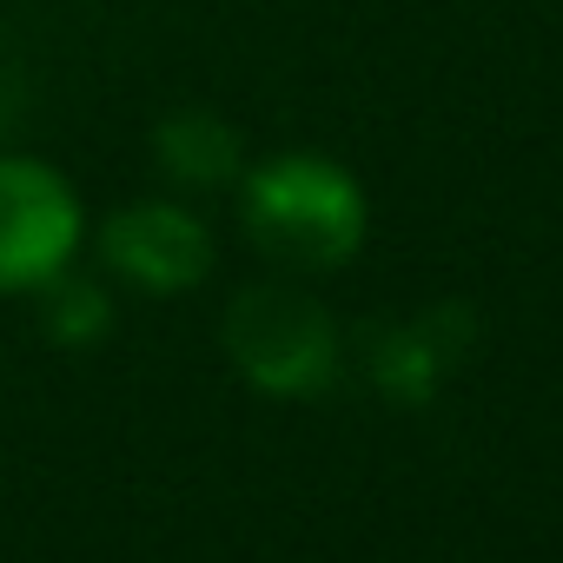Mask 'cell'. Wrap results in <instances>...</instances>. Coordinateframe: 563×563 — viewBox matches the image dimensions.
I'll use <instances>...</instances> for the list:
<instances>
[{
	"mask_svg": "<svg viewBox=\"0 0 563 563\" xmlns=\"http://www.w3.org/2000/svg\"><path fill=\"white\" fill-rule=\"evenodd\" d=\"M232 199L245 245L286 278H325L352 265L372 239L365 179L319 146H278L265 159H245Z\"/></svg>",
	"mask_w": 563,
	"mask_h": 563,
	"instance_id": "obj_1",
	"label": "cell"
},
{
	"mask_svg": "<svg viewBox=\"0 0 563 563\" xmlns=\"http://www.w3.org/2000/svg\"><path fill=\"white\" fill-rule=\"evenodd\" d=\"M219 345L225 365L258 391V398H286L306 405L339 385L345 372V332L319 292H306V278H252L239 286L219 312Z\"/></svg>",
	"mask_w": 563,
	"mask_h": 563,
	"instance_id": "obj_2",
	"label": "cell"
},
{
	"mask_svg": "<svg viewBox=\"0 0 563 563\" xmlns=\"http://www.w3.org/2000/svg\"><path fill=\"white\" fill-rule=\"evenodd\" d=\"M87 232L93 212L54 159L0 146V299H34L47 278L80 265Z\"/></svg>",
	"mask_w": 563,
	"mask_h": 563,
	"instance_id": "obj_3",
	"label": "cell"
},
{
	"mask_svg": "<svg viewBox=\"0 0 563 563\" xmlns=\"http://www.w3.org/2000/svg\"><path fill=\"white\" fill-rule=\"evenodd\" d=\"M87 252L113 278V292H140V299H186L219 265V239L206 212L179 192H146L113 206L87 232Z\"/></svg>",
	"mask_w": 563,
	"mask_h": 563,
	"instance_id": "obj_4",
	"label": "cell"
},
{
	"mask_svg": "<svg viewBox=\"0 0 563 563\" xmlns=\"http://www.w3.org/2000/svg\"><path fill=\"white\" fill-rule=\"evenodd\" d=\"M146 153H153L159 186L179 192V199L232 192L239 173H245V159H252L245 153V133L225 113H212V107H173V113H159Z\"/></svg>",
	"mask_w": 563,
	"mask_h": 563,
	"instance_id": "obj_5",
	"label": "cell"
},
{
	"mask_svg": "<svg viewBox=\"0 0 563 563\" xmlns=\"http://www.w3.org/2000/svg\"><path fill=\"white\" fill-rule=\"evenodd\" d=\"M34 319H41V339L60 345V352H93L113 339L120 325V292L113 278L93 265H67L60 278H47V286L34 292Z\"/></svg>",
	"mask_w": 563,
	"mask_h": 563,
	"instance_id": "obj_6",
	"label": "cell"
},
{
	"mask_svg": "<svg viewBox=\"0 0 563 563\" xmlns=\"http://www.w3.org/2000/svg\"><path fill=\"white\" fill-rule=\"evenodd\" d=\"M365 372H372V385H378L391 405H424V398H438V385H444V372H451V352H444V339L431 332V319H405V325L372 332Z\"/></svg>",
	"mask_w": 563,
	"mask_h": 563,
	"instance_id": "obj_7",
	"label": "cell"
},
{
	"mask_svg": "<svg viewBox=\"0 0 563 563\" xmlns=\"http://www.w3.org/2000/svg\"><path fill=\"white\" fill-rule=\"evenodd\" d=\"M14 120H21V74H14L8 60H0V146H8Z\"/></svg>",
	"mask_w": 563,
	"mask_h": 563,
	"instance_id": "obj_8",
	"label": "cell"
}]
</instances>
